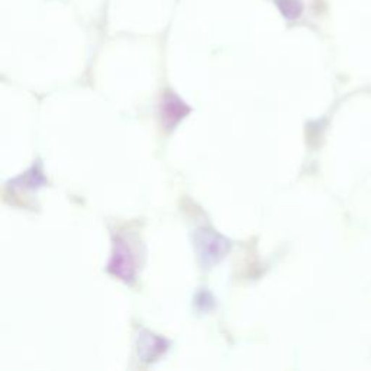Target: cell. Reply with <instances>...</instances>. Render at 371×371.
Instances as JSON below:
<instances>
[{
  "instance_id": "cell-2",
  "label": "cell",
  "mask_w": 371,
  "mask_h": 371,
  "mask_svg": "<svg viewBox=\"0 0 371 371\" xmlns=\"http://www.w3.org/2000/svg\"><path fill=\"white\" fill-rule=\"evenodd\" d=\"M109 271L113 275L122 278L124 282H129L134 277L135 273L134 255L131 254L126 244L121 240H118L115 244V251L109 263Z\"/></svg>"
},
{
  "instance_id": "cell-1",
  "label": "cell",
  "mask_w": 371,
  "mask_h": 371,
  "mask_svg": "<svg viewBox=\"0 0 371 371\" xmlns=\"http://www.w3.org/2000/svg\"><path fill=\"white\" fill-rule=\"evenodd\" d=\"M229 248V242L212 230L202 229L196 234V249L204 267H211L221 261Z\"/></svg>"
},
{
  "instance_id": "cell-3",
  "label": "cell",
  "mask_w": 371,
  "mask_h": 371,
  "mask_svg": "<svg viewBox=\"0 0 371 371\" xmlns=\"http://www.w3.org/2000/svg\"><path fill=\"white\" fill-rule=\"evenodd\" d=\"M188 113H189V108L186 106V103L183 100H180L177 96L167 95L164 98V100H162L161 115H162V119H164V124L167 126L176 125Z\"/></svg>"
},
{
  "instance_id": "cell-5",
  "label": "cell",
  "mask_w": 371,
  "mask_h": 371,
  "mask_svg": "<svg viewBox=\"0 0 371 371\" xmlns=\"http://www.w3.org/2000/svg\"><path fill=\"white\" fill-rule=\"evenodd\" d=\"M275 5L286 19H297L304 9L300 0H275Z\"/></svg>"
},
{
  "instance_id": "cell-4",
  "label": "cell",
  "mask_w": 371,
  "mask_h": 371,
  "mask_svg": "<svg viewBox=\"0 0 371 371\" xmlns=\"http://www.w3.org/2000/svg\"><path fill=\"white\" fill-rule=\"evenodd\" d=\"M167 350L166 339L158 338L150 332H143L139 337V354L145 361H152Z\"/></svg>"
}]
</instances>
